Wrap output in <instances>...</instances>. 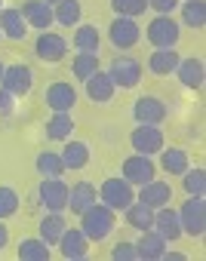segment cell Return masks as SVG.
I'll list each match as a JSON object with an SVG mask.
<instances>
[{
	"mask_svg": "<svg viewBox=\"0 0 206 261\" xmlns=\"http://www.w3.org/2000/svg\"><path fill=\"white\" fill-rule=\"evenodd\" d=\"M117 224V212L108 209L105 203H92L89 209L80 212V230L86 233L89 243H98V240H105Z\"/></svg>",
	"mask_w": 206,
	"mask_h": 261,
	"instance_id": "cell-1",
	"label": "cell"
},
{
	"mask_svg": "<svg viewBox=\"0 0 206 261\" xmlns=\"http://www.w3.org/2000/svg\"><path fill=\"white\" fill-rule=\"evenodd\" d=\"M178 212V224H182V233L188 237H203L206 233V200L203 197H188L182 203Z\"/></svg>",
	"mask_w": 206,
	"mask_h": 261,
	"instance_id": "cell-2",
	"label": "cell"
},
{
	"mask_svg": "<svg viewBox=\"0 0 206 261\" xmlns=\"http://www.w3.org/2000/svg\"><path fill=\"white\" fill-rule=\"evenodd\" d=\"M133 200H136V191L126 178H105L98 188V203H105L114 212H123Z\"/></svg>",
	"mask_w": 206,
	"mask_h": 261,
	"instance_id": "cell-3",
	"label": "cell"
},
{
	"mask_svg": "<svg viewBox=\"0 0 206 261\" xmlns=\"http://www.w3.org/2000/svg\"><path fill=\"white\" fill-rule=\"evenodd\" d=\"M142 74H145V71H142V62L133 59V56H114L111 65H108V77H111L114 86H120V89H133V86H139Z\"/></svg>",
	"mask_w": 206,
	"mask_h": 261,
	"instance_id": "cell-4",
	"label": "cell"
},
{
	"mask_svg": "<svg viewBox=\"0 0 206 261\" xmlns=\"http://www.w3.org/2000/svg\"><path fill=\"white\" fill-rule=\"evenodd\" d=\"M148 43L151 46H157V49H172L175 43H178V34H182V28H178V22L172 19V16H157V19H151L148 22Z\"/></svg>",
	"mask_w": 206,
	"mask_h": 261,
	"instance_id": "cell-5",
	"label": "cell"
},
{
	"mask_svg": "<svg viewBox=\"0 0 206 261\" xmlns=\"http://www.w3.org/2000/svg\"><path fill=\"white\" fill-rule=\"evenodd\" d=\"M130 145L136 148V154H160L163 151V133H160V126H148V123H139L133 133H130Z\"/></svg>",
	"mask_w": 206,
	"mask_h": 261,
	"instance_id": "cell-6",
	"label": "cell"
},
{
	"mask_svg": "<svg viewBox=\"0 0 206 261\" xmlns=\"http://www.w3.org/2000/svg\"><path fill=\"white\" fill-rule=\"evenodd\" d=\"M108 40H111L117 49H130V46H136V43L142 40V28H139L136 19L117 16V19L108 25Z\"/></svg>",
	"mask_w": 206,
	"mask_h": 261,
	"instance_id": "cell-7",
	"label": "cell"
},
{
	"mask_svg": "<svg viewBox=\"0 0 206 261\" xmlns=\"http://www.w3.org/2000/svg\"><path fill=\"white\" fill-rule=\"evenodd\" d=\"M154 172H157V166H154L151 157H145V154H133V157H126L123 166H120V178H126L133 188L148 185V181L154 178Z\"/></svg>",
	"mask_w": 206,
	"mask_h": 261,
	"instance_id": "cell-8",
	"label": "cell"
},
{
	"mask_svg": "<svg viewBox=\"0 0 206 261\" xmlns=\"http://www.w3.org/2000/svg\"><path fill=\"white\" fill-rule=\"evenodd\" d=\"M0 86H4L10 95L22 98V95L31 92V86H34V74H31L28 65H10V68L4 71V77H0Z\"/></svg>",
	"mask_w": 206,
	"mask_h": 261,
	"instance_id": "cell-9",
	"label": "cell"
},
{
	"mask_svg": "<svg viewBox=\"0 0 206 261\" xmlns=\"http://www.w3.org/2000/svg\"><path fill=\"white\" fill-rule=\"evenodd\" d=\"M34 53H37V59H40V62L56 65V62H62V59L68 56V40H65L62 34L43 31V34L37 37V43H34Z\"/></svg>",
	"mask_w": 206,
	"mask_h": 261,
	"instance_id": "cell-10",
	"label": "cell"
},
{
	"mask_svg": "<svg viewBox=\"0 0 206 261\" xmlns=\"http://www.w3.org/2000/svg\"><path fill=\"white\" fill-rule=\"evenodd\" d=\"M37 197L46 206V212H65L68 209V185L62 178H43V185L37 188Z\"/></svg>",
	"mask_w": 206,
	"mask_h": 261,
	"instance_id": "cell-11",
	"label": "cell"
},
{
	"mask_svg": "<svg viewBox=\"0 0 206 261\" xmlns=\"http://www.w3.org/2000/svg\"><path fill=\"white\" fill-rule=\"evenodd\" d=\"M56 246H59L62 258H68V261H80V258L89 255V240L80 227H65V233L59 237Z\"/></svg>",
	"mask_w": 206,
	"mask_h": 261,
	"instance_id": "cell-12",
	"label": "cell"
},
{
	"mask_svg": "<svg viewBox=\"0 0 206 261\" xmlns=\"http://www.w3.org/2000/svg\"><path fill=\"white\" fill-rule=\"evenodd\" d=\"M133 120H136V123L157 126V123L166 120V105H163L160 98H154V95H142V98H136V105H133Z\"/></svg>",
	"mask_w": 206,
	"mask_h": 261,
	"instance_id": "cell-13",
	"label": "cell"
},
{
	"mask_svg": "<svg viewBox=\"0 0 206 261\" xmlns=\"http://www.w3.org/2000/svg\"><path fill=\"white\" fill-rule=\"evenodd\" d=\"M43 101H46L53 111H71V108H74V101H77V92H74V86H71V83L56 80V83H49V86L43 89Z\"/></svg>",
	"mask_w": 206,
	"mask_h": 261,
	"instance_id": "cell-14",
	"label": "cell"
},
{
	"mask_svg": "<svg viewBox=\"0 0 206 261\" xmlns=\"http://www.w3.org/2000/svg\"><path fill=\"white\" fill-rule=\"evenodd\" d=\"M136 200L145 203V206H151V209H160V206H166V203L172 200V188H169V181H157V178H151L148 185L139 188Z\"/></svg>",
	"mask_w": 206,
	"mask_h": 261,
	"instance_id": "cell-15",
	"label": "cell"
},
{
	"mask_svg": "<svg viewBox=\"0 0 206 261\" xmlns=\"http://www.w3.org/2000/svg\"><path fill=\"white\" fill-rule=\"evenodd\" d=\"M175 77L185 89H203V80H206V68L200 59H178V68H175Z\"/></svg>",
	"mask_w": 206,
	"mask_h": 261,
	"instance_id": "cell-16",
	"label": "cell"
},
{
	"mask_svg": "<svg viewBox=\"0 0 206 261\" xmlns=\"http://www.w3.org/2000/svg\"><path fill=\"white\" fill-rule=\"evenodd\" d=\"M92 203H98V191H95L92 181H77V185L68 188V209H71L74 215H80V212L89 209Z\"/></svg>",
	"mask_w": 206,
	"mask_h": 261,
	"instance_id": "cell-17",
	"label": "cell"
},
{
	"mask_svg": "<svg viewBox=\"0 0 206 261\" xmlns=\"http://www.w3.org/2000/svg\"><path fill=\"white\" fill-rule=\"evenodd\" d=\"M154 230H157V233H160L166 243L182 237L178 212H175V209H169V203H166V206H160V209H154Z\"/></svg>",
	"mask_w": 206,
	"mask_h": 261,
	"instance_id": "cell-18",
	"label": "cell"
},
{
	"mask_svg": "<svg viewBox=\"0 0 206 261\" xmlns=\"http://www.w3.org/2000/svg\"><path fill=\"white\" fill-rule=\"evenodd\" d=\"M136 249H139V258H145V261H157V258H163V252H166V240H163L154 227H148V230H139Z\"/></svg>",
	"mask_w": 206,
	"mask_h": 261,
	"instance_id": "cell-19",
	"label": "cell"
},
{
	"mask_svg": "<svg viewBox=\"0 0 206 261\" xmlns=\"http://www.w3.org/2000/svg\"><path fill=\"white\" fill-rule=\"evenodd\" d=\"M22 16H25L28 28L46 31V28L53 25V7L43 4V0H25V4H22Z\"/></svg>",
	"mask_w": 206,
	"mask_h": 261,
	"instance_id": "cell-20",
	"label": "cell"
},
{
	"mask_svg": "<svg viewBox=\"0 0 206 261\" xmlns=\"http://www.w3.org/2000/svg\"><path fill=\"white\" fill-rule=\"evenodd\" d=\"M0 31H4V37H10V40H22L28 34V22H25L22 10H10V7L0 10Z\"/></svg>",
	"mask_w": 206,
	"mask_h": 261,
	"instance_id": "cell-21",
	"label": "cell"
},
{
	"mask_svg": "<svg viewBox=\"0 0 206 261\" xmlns=\"http://www.w3.org/2000/svg\"><path fill=\"white\" fill-rule=\"evenodd\" d=\"M86 83V95L92 98V101H111L114 98V80L108 77V71H95L89 80H83Z\"/></svg>",
	"mask_w": 206,
	"mask_h": 261,
	"instance_id": "cell-22",
	"label": "cell"
},
{
	"mask_svg": "<svg viewBox=\"0 0 206 261\" xmlns=\"http://www.w3.org/2000/svg\"><path fill=\"white\" fill-rule=\"evenodd\" d=\"M74 133V120L68 111H53V117L46 120V139L49 142H68Z\"/></svg>",
	"mask_w": 206,
	"mask_h": 261,
	"instance_id": "cell-23",
	"label": "cell"
},
{
	"mask_svg": "<svg viewBox=\"0 0 206 261\" xmlns=\"http://www.w3.org/2000/svg\"><path fill=\"white\" fill-rule=\"evenodd\" d=\"M175 68H178V53L175 49H154L148 56V71L157 74V77H169V74H175Z\"/></svg>",
	"mask_w": 206,
	"mask_h": 261,
	"instance_id": "cell-24",
	"label": "cell"
},
{
	"mask_svg": "<svg viewBox=\"0 0 206 261\" xmlns=\"http://www.w3.org/2000/svg\"><path fill=\"white\" fill-rule=\"evenodd\" d=\"M71 43H74L77 53H98V46H101V34H98L95 25H77Z\"/></svg>",
	"mask_w": 206,
	"mask_h": 261,
	"instance_id": "cell-25",
	"label": "cell"
},
{
	"mask_svg": "<svg viewBox=\"0 0 206 261\" xmlns=\"http://www.w3.org/2000/svg\"><path fill=\"white\" fill-rule=\"evenodd\" d=\"M65 227H68V221H65L62 212H46V215L40 218V240H43L46 246H56L59 237L65 233Z\"/></svg>",
	"mask_w": 206,
	"mask_h": 261,
	"instance_id": "cell-26",
	"label": "cell"
},
{
	"mask_svg": "<svg viewBox=\"0 0 206 261\" xmlns=\"http://www.w3.org/2000/svg\"><path fill=\"white\" fill-rule=\"evenodd\" d=\"M123 215H126V224L136 227V230H148V227H154V209L145 206V203H139V200H133V203L123 209Z\"/></svg>",
	"mask_w": 206,
	"mask_h": 261,
	"instance_id": "cell-27",
	"label": "cell"
},
{
	"mask_svg": "<svg viewBox=\"0 0 206 261\" xmlns=\"http://www.w3.org/2000/svg\"><path fill=\"white\" fill-rule=\"evenodd\" d=\"M80 16H83L80 0H59V4L53 7V22L56 25H65V28L80 25Z\"/></svg>",
	"mask_w": 206,
	"mask_h": 261,
	"instance_id": "cell-28",
	"label": "cell"
},
{
	"mask_svg": "<svg viewBox=\"0 0 206 261\" xmlns=\"http://www.w3.org/2000/svg\"><path fill=\"white\" fill-rule=\"evenodd\" d=\"M59 157H62L65 169H83L89 163V145L86 142H68Z\"/></svg>",
	"mask_w": 206,
	"mask_h": 261,
	"instance_id": "cell-29",
	"label": "cell"
},
{
	"mask_svg": "<svg viewBox=\"0 0 206 261\" xmlns=\"http://www.w3.org/2000/svg\"><path fill=\"white\" fill-rule=\"evenodd\" d=\"M95 71H101V68H98V53H77V56L71 59V74H74L77 80H89Z\"/></svg>",
	"mask_w": 206,
	"mask_h": 261,
	"instance_id": "cell-30",
	"label": "cell"
},
{
	"mask_svg": "<svg viewBox=\"0 0 206 261\" xmlns=\"http://www.w3.org/2000/svg\"><path fill=\"white\" fill-rule=\"evenodd\" d=\"M160 166H163V172H169V175H182L191 163H188V154H185L182 148H163V151H160Z\"/></svg>",
	"mask_w": 206,
	"mask_h": 261,
	"instance_id": "cell-31",
	"label": "cell"
},
{
	"mask_svg": "<svg viewBox=\"0 0 206 261\" xmlns=\"http://www.w3.org/2000/svg\"><path fill=\"white\" fill-rule=\"evenodd\" d=\"M182 25H188V28L206 25V4L203 0H182Z\"/></svg>",
	"mask_w": 206,
	"mask_h": 261,
	"instance_id": "cell-32",
	"label": "cell"
},
{
	"mask_svg": "<svg viewBox=\"0 0 206 261\" xmlns=\"http://www.w3.org/2000/svg\"><path fill=\"white\" fill-rule=\"evenodd\" d=\"M19 258H22V261H49V246H46L40 237L22 240V243H19Z\"/></svg>",
	"mask_w": 206,
	"mask_h": 261,
	"instance_id": "cell-33",
	"label": "cell"
},
{
	"mask_svg": "<svg viewBox=\"0 0 206 261\" xmlns=\"http://www.w3.org/2000/svg\"><path fill=\"white\" fill-rule=\"evenodd\" d=\"M37 172L43 178H62V172H68V169H65V163H62V157L56 151H43L37 157Z\"/></svg>",
	"mask_w": 206,
	"mask_h": 261,
	"instance_id": "cell-34",
	"label": "cell"
},
{
	"mask_svg": "<svg viewBox=\"0 0 206 261\" xmlns=\"http://www.w3.org/2000/svg\"><path fill=\"white\" fill-rule=\"evenodd\" d=\"M182 185H185V194H188V197H203V194H206V172L188 166V169L182 172Z\"/></svg>",
	"mask_w": 206,
	"mask_h": 261,
	"instance_id": "cell-35",
	"label": "cell"
},
{
	"mask_svg": "<svg viewBox=\"0 0 206 261\" xmlns=\"http://www.w3.org/2000/svg\"><path fill=\"white\" fill-rule=\"evenodd\" d=\"M19 212V194L10 185H0V221Z\"/></svg>",
	"mask_w": 206,
	"mask_h": 261,
	"instance_id": "cell-36",
	"label": "cell"
},
{
	"mask_svg": "<svg viewBox=\"0 0 206 261\" xmlns=\"http://www.w3.org/2000/svg\"><path fill=\"white\" fill-rule=\"evenodd\" d=\"M111 10L117 16H130V19H139L145 10H148V0H111Z\"/></svg>",
	"mask_w": 206,
	"mask_h": 261,
	"instance_id": "cell-37",
	"label": "cell"
},
{
	"mask_svg": "<svg viewBox=\"0 0 206 261\" xmlns=\"http://www.w3.org/2000/svg\"><path fill=\"white\" fill-rule=\"evenodd\" d=\"M111 258L114 261H139V249H136V243H117L111 249Z\"/></svg>",
	"mask_w": 206,
	"mask_h": 261,
	"instance_id": "cell-38",
	"label": "cell"
},
{
	"mask_svg": "<svg viewBox=\"0 0 206 261\" xmlns=\"http://www.w3.org/2000/svg\"><path fill=\"white\" fill-rule=\"evenodd\" d=\"M178 4H182V0H148V7H151L157 16H172V13L178 10Z\"/></svg>",
	"mask_w": 206,
	"mask_h": 261,
	"instance_id": "cell-39",
	"label": "cell"
},
{
	"mask_svg": "<svg viewBox=\"0 0 206 261\" xmlns=\"http://www.w3.org/2000/svg\"><path fill=\"white\" fill-rule=\"evenodd\" d=\"M13 101H16V95H10L4 86H0V114H10L13 111Z\"/></svg>",
	"mask_w": 206,
	"mask_h": 261,
	"instance_id": "cell-40",
	"label": "cell"
},
{
	"mask_svg": "<svg viewBox=\"0 0 206 261\" xmlns=\"http://www.w3.org/2000/svg\"><path fill=\"white\" fill-rule=\"evenodd\" d=\"M7 243H10V227H7L4 221H0V249H4Z\"/></svg>",
	"mask_w": 206,
	"mask_h": 261,
	"instance_id": "cell-41",
	"label": "cell"
},
{
	"mask_svg": "<svg viewBox=\"0 0 206 261\" xmlns=\"http://www.w3.org/2000/svg\"><path fill=\"white\" fill-rule=\"evenodd\" d=\"M163 258H169V261H185L188 255H182V252H163Z\"/></svg>",
	"mask_w": 206,
	"mask_h": 261,
	"instance_id": "cell-42",
	"label": "cell"
},
{
	"mask_svg": "<svg viewBox=\"0 0 206 261\" xmlns=\"http://www.w3.org/2000/svg\"><path fill=\"white\" fill-rule=\"evenodd\" d=\"M4 71H7V65H4V62H0V77H4Z\"/></svg>",
	"mask_w": 206,
	"mask_h": 261,
	"instance_id": "cell-43",
	"label": "cell"
},
{
	"mask_svg": "<svg viewBox=\"0 0 206 261\" xmlns=\"http://www.w3.org/2000/svg\"><path fill=\"white\" fill-rule=\"evenodd\" d=\"M43 4H49V7H56V4H59V0H43Z\"/></svg>",
	"mask_w": 206,
	"mask_h": 261,
	"instance_id": "cell-44",
	"label": "cell"
},
{
	"mask_svg": "<svg viewBox=\"0 0 206 261\" xmlns=\"http://www.w3.org/2000/svg\"><path fill=\"white\" fill-rule=\"evenodd\" d=\"M0 10H4V0H0Z\"/></svg>",
	"mask_w": 206,
	"mask_h": 261,
	"instance_id": "cell-45",
	"label": "cell"
},
{
	"mask_svg": "<svg viewBox=\"0 0 206 261\" xmlns=\"http://www.w3.org/2000/svg\"><path fill=\"white\" fill-rule=\"evenodd\" d=\"M0 37H4V31H0Z\"/></svg>",
	"mask_w": 206,
	"mask_h": 261,
	"instance_id": "cell-46",
	"label": "cell"
}]
</instances>
